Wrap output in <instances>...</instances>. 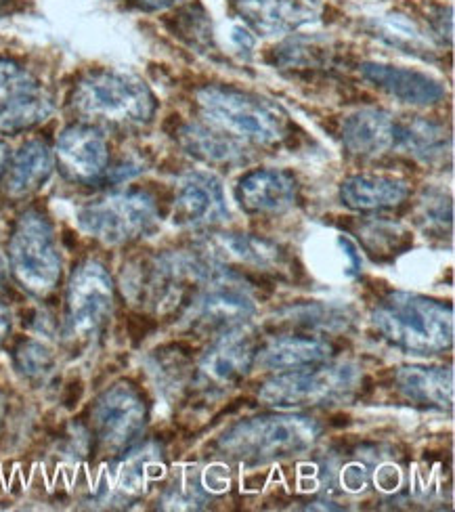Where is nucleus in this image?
Listing matches in <instances>:
<instances>
[{
	"label": "nucleus",
	"instance_id": "1",
	"mask_svg": "<svg viewBox=\"0 0 455 512\" xmlns=\"http://www.w3.org/2000/svg\"><path fill=\"white\" fill-rule=\"evenodd\" d=\"M372 322L384 340L411 355H435L453 343L451 307L420 294H388Z\"/></svg>",
	"mask_w": 455,
	"mask_h": 512
},
{
	"label": "nucleus",
	"instance_id": "2",
	"mask_svg": "<svg viewBox=\"0 0 455 512\" xmlns=\"http://www.w3.org/2000/svg\"><path fill=\"white\" fill-rule=\"evenodd\" d=\"M70 105L84 120L110 126H143L156 114V97L143 80L110 70L86 74Z\"/></svg>",
	"mask_w": 455,
	"mask_h": 512
},
{
	"label": "nucleus",
	"instance_id": "3",
	"mask_svg": "<svg viewBox=\"0 0 455 512\" xmlns=\"http://www.w3.org/2000/svg\"><path fill=\"white\" fill-rule=\"evenodd\" d=\"M198 105L210 124L231 137L258 145H277L286 139L288 116L258 95L210 84L198 93Z\"/></svg>",
	"mask_w": 455,
	"mask_h": 512
},
{
	"label": "nucleus",
	"instance_id": "4",
	"mask_svg": "<svg viewBox=\"0 0 455 512\" xmlns=\"http://www.w3.org/2000/svg\"><path fill=\"white\" fill-rule=\"evenodd\" d=\"M319 424L300 414L260 416L235 424L221 441V452L240 462H271L311 450Z\"/></svg>",
	"mask_w": 455,
	"mask_h": 512
},
{
	"label": "nucleus",
	"instance_id": "5",
	"mask_svg": "<svg viewBox=\"0 0 455 512\" xmlns=\"http://www.w3.org/2000/svg\"><path fill=\"white\" fill-rule=\"evenodd\" d=\"M361 382L359 368L353 364H319L305 370L281 372L260 389V399L271 408L292 412L321 408L351 397Z\"/></svg>",
	"mask_w": 455,
	"mask_h": 512
},
{
	"label": "nucleus",
	"instance_id": "6",
	"mask_svg": "<svg viewBox=\"0 0 455 512\" xmlns=\"http://www.w3.org/2000/svg\"><path fill=\"white\" fill-rule=\"evenodd\" d=\"M9 261L19 286L34 296H47L59 284L61 256L53 225L36 210L24 212L15 223Z\"/></svg>",
	"mask_w": 455,
	"mask_h": 512
},
{
	"label": "nucleus",
	"instance_id": "7",
	"mask_svg": "<svg viewBox=\"0 0 455 512\" xmlns=\"http://www.w3.org/2000/svg\"><path fill=\"white\" fill-rule=\"evenodd\" d=\"M158 221V208L154 198L145 191H120L86 204L78 212L82 231L105 244L133 242Z\"/></svg>",
	"mask_w": 455,
	"mask_h": 512
},
{
	"label": "nucleus",
	"instance_id": "8",
	"mask_svg": "<svg viewBox=\"0 0 455 512\" xmlns=\"http://www.w3.org/2000/svg\"><path fill=\"white\" fill-rule=\"evenodd\" d=\"M204 282L206 286L193 298L191 307L195 324L219 334L246 326L256 311V298L242 277L219 265L212 267Z\"/></svg>",
	"mask_w": 455,
	"mask_h": 512
},
{
	"label": "nucleus",
	"instance_id": "9",
	"mask_svg": "<svg viewBox=\"0 0 455 512\" xmlns=\"http://www.w3.org/2000/svg\"><path fill=\"white\" fill-rule=\"evenodd\" d=\"M114 307V282L103 265L82 263L70 277L65 294V324L74 336L95 334Z\"/></svg>",
	"mask_w": 455,
	"mask_h": 512
},
{
	"label": "nucleus",
	"instance_id": "10",
	"mask_svg": "<svg viewBox=\"0 0 455 512\" xmlns=\"http://www.w3.org/2000/svg\"><path fill=\"white\" fill-rule=\"evenodd\" d=\"M147 408L143 397L130 384H114L93 408V426L105 450H124L133 443L145 426Z\"/></svg>",
	"mask_w": 455,
	"mask_h": 512
},
{
	"label": "nucleus",
	"instance_id": "11",
	"mask_svg": "<svg viewBox=\"0 0 455 512\" xmlns=\"http://www.w3.org/2000/svg\"><path fill=\"white\" fill-rule=\"evenodd\" d=\"M55 158L61 173L74 183L99 181L110 164V147L99 128L74 124L59 135Z\"/></svg>",
	"mask_w": 455,
	"mask_h": 512
},
{
	"label": "nucleus",
	"instance_id": "12",
	"mask_svg": "<svg viewBox=\"0 0 455 512\" xmlns=\"http://www.w3.org/2000/svg\"><path fill=\"white\" fill-rule=\"evenodd\" d=\"M235 11L256 34L279 36L313 24L323 5L321 0H235Z\"/></svg>",
	"mask_w": 455,
	"mask_h": 512
},
{
	"label": "nucleus",
	"instance_id": "13",
	"mask_svg": "<svg viewBox=\"0 0 455 512\" xmlns=\"http://www.w3.org/2000/svg\"><path fill=\"white\" fill-rule=\"evenodd\" d=\"M229 208L221 181L208 173H189L181 179L175 198V221L189 229L221 225Z\"/></svg>",
	"mask_w": 455,
	"mask_h": 512
},
{
	"label": "nucleus",
	"instance_id": "14",
	"mask_svg": "<svg viewBox=\"0 0 455 512\" xmlns=\"http://www.w3.org/2000/svg\"><path fill=\"white\" fill-rule=\"evenodd\" d=\"M235 198L250 215H281L296 204L298 183L284 168H258L240 179Z\"/></svg>",
	"mask_w": 455,
	"mask_h": 512
},
{
	"label": "nucleus",
	"instance_id": "15",
	"mask_svg": "<svg viewBox=\"0 0 455 512\" xmlns=\"http://www.w3.org/2000/svg\"><path fill=\"white\" fill-rule=\"evenodd\" d=\"M256 353V338L246 326L227 330L214 340V345L204 355L200 374L208 384L233 387L252 370Z\"/></svg>",
	"mask_w": 455,
	"mask_h": 512
},
{
	"label": "nucleus",
	"instance_id": "16",
	"mask_svg": "<svg viewBox=\"0 0 455 512\" xmlns=\"http://www.w3.org/2000/svg\"><path fill=\"white\" fill-rule=\"evenodd\" d=\"M361 76L388 97L414 108H428L445 97L443 84L420 70L370 61L361 66Z\"/></svg>",
	"mask_w": 455,
	"mask_h": 512
},
{
	"label": "nucleus",
	"instance_id": "17",
	"mask_svg": "<svg viewBox=\"0 0 455 512\" xmlns=\"http://www.w3.org/2000/svg\"><path fill=\"white\" fill-rule=\"evenodd\" d=\"M397 120L382 110H359L342 124V143L361 158L380 156L397 145Z\"/></svg>",
	"mask_w": 455,
	"mask_h": 512
},
{
	"label": "nucleus",
	"instance_id": "18",
	"mask_svg": "<svg viewBox=\"0 0 455 512\" xmlns=\"http://www.w3.org/2000/svg\"><path fill=\"white\" fill-rule=\"evenodd\" d=\"M332 345L328 340L311 336H281L256 353L254 364L269 372H294L325 364L332 357Z\"/></svg>",
	"mask_w": 455,
	"mask_h": 512
},
{
	"label": "nucleus",
	"instance_id": "19",
	"mask_svg": "<svg viewBox=\"0 0 455 512\" xmlns=\"http://www.w3.org/2000/svg\"><path fill=\"white\" fill-rule=\"evenodd\" d=\"M409 198V185L388 175H353L340 185V200L357 212H378L401 206Z\"/></svg>",
	"mask_w": 455,
	"mask_h": 512
},
{
	"label": "nucleus",
	"instance_id": "20",
	"mask_svg": "<svg viewBox=\"0 0 455 512\" xmlns=\"http://www.w3.org/2000/svg\"><path fill=\"white\" fill-rule=\"evenodd\" d=\"M55 166V154L51 152V147L40 141H28L26 145H21L19 152L9 158L7 164V191L13 198H24L34 194L36 189L45 185L53 173Z\"/></svg>",
	"mask_w": 455,
	"mask_h": 512
},
{
	"label": "nucleus",
	"instance_id": "21",
	"mask_svg": "<svg viewBox=\"0 0 455 512\" xmlns=\"http://www.w3.org/2000/svg\"><path fill=\"white\" fill-rule=\"evenodd\" d=\"M53 108V97L36 82H28L24 89L0 103V133L19 135L30 131L45 122L53 114Z\"/></svg>",
	"mask_w": 455,
	"mask_h": 512
},
{
	"label": "nucleus",
	"instance_id": "22",
	"mask_svg": "<svg viewBox=\"0 0 455 512\" xmlns=\"http://www.w3.org/2000/svg\"><path fill=\"white\" fill-rule=\"evenodd\" d=\"M397 387L409 401L428 408L445 410L453 403V372L449 368H401Z\"/></svg>",
	"mask_w": 455,
	"mask_h": 512
},
{
	"label": "nucleus",
	"instance_id": "23",
	"mask_svg": "<svg viewBox=\"0 0 455 512\" xmlns=\"http://www.w3.org/2000/svg\"><path fill=\"white\" fill-rule=\"evenodd\" d=\"M179 141L187 154L206 164L233 166L244 160V145L225 131H212L204 124H185L179 131Z\"/></svg>",
	"mask_w": 455,
	"mask_h": 512
},
{
	"label": "nucleus",
	"instance_id": "24",
	"mask_svg": "<svg viewBox=\"0 0 455 512\" xmlns=\"http://www.w3.org/2000/svg\"><path fill=\"white\" fill-rule=\"evenodd\" d=\"M212 254L225 256V259H235L237 263L252 265V267H277L281 263V250L254 236H244V233H225L214 242Z\"/></svg>",
	"mask_w": 455,
	"mask_h": 512
},
{
	"label": "nucleus",
	"instance_id": "25",
	"mask_svg": "<svg viewBox=\"0 0 455 512\" xmlns=\"http://www.w3.org/2000/svg\"><path fill=\"white\" fill-rule=\"evenodd\" d=\"M447 133L445 128L428 122V120H414V122H399L397 124V145L403 147L411 156L432 160L443 156L447 147Z\"/></svg>",
	"mask_w": 455,
	"mask_h": 512
},
{
	"label": "nucleus",
	"instance_id": "26",
	"mask_svg": "<svg viewBox=\"0 0 455 512\" xmlns=\"http://www.w3.org/2000/svg\"><path fill=\"white\" fill-rule=\"evenodd\" d=\"M376 36H380L390 47H397L405 53H430V40L426 34L414 24V21L403 15H384L374 26Z\"/></svg>",
	"mask_w": 455,
	"mask_h": 512
},
{
	"label": "nucleus",
	"instance_id": "27",
	"mask_svg": "<svg viewBox=\"0 0 455 512\" xmlns=\"http://www.w3.org/2000/svg\"><path fill=\"white\" fill-rule=\"evenodd\" d=\"M15 359H17L19 370L28 376H42L47 374L53 366L51 351L45 345L34 343V340H28V343L21 345L17 349Z\"/></svg>",
	"mask_w": 455,
	"mask_h": 512
},
{
	"label": "nucleus",
	"instance_id": "28",
	"mask_svg": "<svg viewBox=\"0 0 455 512\" xmlns=\"http://www.w3.org/2000/svg\"><path fill=\"white\" fill-rule=\"evenodd\" d=\"M28 82H32L30 76L15 61L0 59V103H5L19 89H24Z\"/></svg>",
	"mask_w": 455,
	"mask_h": 512
},
{
	"label": "nucleus",
	"instance_id": "29",
	"mask_svg": "<svg viewBox=\"0 0 455 512\" xmlns=\"http://www.w3.org/2000/svg\"><path fill=\"white\" fill-rule=\"evenodd\" d=\"M133 3H137L139 7L149 9V11H162V9L175 7L177 3H181V0H133Z\"/></svg>",
	"mask_w": 455,
	"mask_h": 512
},
{
	"label": "nucleus",
	"instance_id": "30",
	"mask_svg": "<svg viewBox=\"0 0 455 512\" xmlns=\"http://www.w3.org/2000/svg\"><path fill=\"white\" fill-rule=\"evenodd\" d=\"M11 332V311L7 305L0 303V345L7 338V334Z\"/></svg>",
	"mask_w": 455,
	"mask_h": 512
},
{
	"label": "nucleus",
	"instance_id": "31",
	"mask_svg": "<svg viewBox=\"0 0 455 512\" xmlns=\"http://www.w3.org/2000/svg\"><path fill=\"white\" fill-rule=\"evenodd\" d=\"M9 147L0 141V177L5 175V170H7V164H9Z\"/></svg>",
	"mask_w": 455,
	"mask_h": 512
},
{
	"label": "nucleus",
	"instance_id": "32",
	"mask_svg": "<svg viewBox=\"0 0 455 512\" xmlns=\"http://www.w3.org/2000/svg\"><path fill=\"white\" fill-rule=\"evenodd\" d=\"M3 418H5V399L0 395V424H3Z\"/></svg>",
	"mask_w": 455,
	"mask_h": 512
}]
</instances>
